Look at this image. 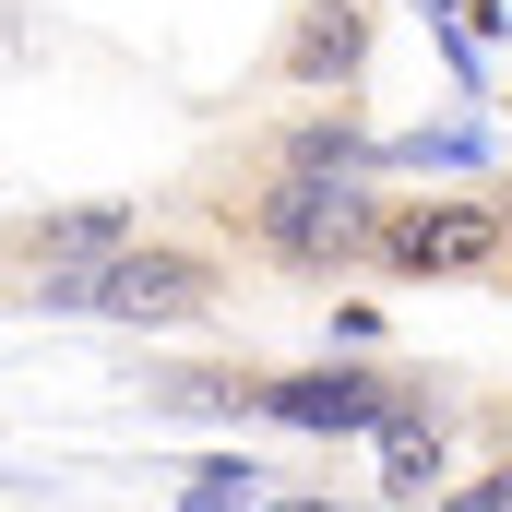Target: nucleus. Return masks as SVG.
<instances>
[{
  "instance_id": "obj_9",
  "label": "nucleus",
  "mask_w": 512,
  "mask_h": 512,
  "mask_svg": "<svg viewBox=\"0 0 512 512\" xmlns=\"http://www.w3.org/2000/svg\"><path fill=\"white\" fill-rule=\"evenodd\" d=\"M239 501H262V477H251V453H215L203 477H191V512H239Z\"/></svg>"
},
{
  "instance_id": "obj_10",
  "label": "nucleus",
  "mask_w": 512,
  "mask_h": 512,
  "mask_svg": "<svg viewBox=\"0 0 512 512\" xmlns=\"http://www.w3.org/2000/svg\"><path fill=\"white\" fill-rule=\"evenodd\" d=\"M441 512H512V453L489 465V477H465V489H441Z\"/></svg>"
},
{
  "instance_id": "obj_7",
  "label": "nucleus",
  "mask_w": 512,
  "mask_h": 512,
  "mask_svg": "<svg viewBox=\"0 0 512 512\" xmlns=\"http://www.w3.org/2000/svg\"><path fill=\"white\" fill-rule=\"evenodd\" d=\"M441 477H453V441H441V405H405L382 429V501H441Z\"/></svg>"
},
{
  "instance_id": "obj_6",
  "label": "nucleus",
  "mask_w": 512,
  "mask_h": 512,
  "mask_svg": "<svg viewBox=\"0 0 512 512\" xmlns=\"http://www.w3.org/2000/svg\"><path fill=\"white\" fill-rule=\"evenodd\" d=\"M262 155H274V167H322V179H370V167H382L393 143H382L370 120H358L346 96H334V108H310V120H286L274 143H262Z\"/></svg>"
},
{
  "instance_id": "obj_5",
  "label": "nucleus",
  "mask_w": 512,
  "mask_h": 512,
  "mask_svg": "<svg viewBox=\"0 0 512 512\" xmlns=\"http://www.w3.org/2000/svg\"><path fill=\"white\" fill-rule=\"evenodd\" d=\"M370 0H286V24H274V84L286 96H358L370 84Z\"/></svg>"
},
{
  "instance_id": "obj_3",
  "label": "nucleus",
  "mask_w": 512,
  "mask_h": 512,
  "mask_svg": "<svg viewBox=\"0 0 512 512\" xmlns=\"http://www.w3.org/2000/svg\"><path fill=\"white\" fill-rule=\"evenodd\" d=\"M405 405H441V393H417L393 358H310V370H274V382H262V429H310V441H382Z\"/></svg>"
},
{
  "instance_id": "obj_8",
  "label": "nucleus",
  "mask_w": 512,
  "mask_h": 512,
  "mask_svg": "<svg viewBox=\"0 0 512 512\" xmlns=\"http://www.w3.org/2000/svg\"><path fill=\"white\" fill-rule=\"evenodd\" d=\"M262 382H274V370L215 358V370H155V382H143V405H155V417H262Z\"/></svg>"
},
{
  "instance_id": "obj_13",
  "label": "nucleus",
  "mask_w": 512,
  "mask_h": 512,
  "mask_svg": "<svg viewBox=\"0 0 512 512\" xmlns=\"http://www.w3.org/2000/svg\"><path fill=\"white\" fill-rule=\"evenodd\" d=\"M501 298H512V274H501Z\"/></svg>"
},
{
  "instance_id": "obj_2",
  "label": "nucleus",
  "mask_w": 512,
  "mask_h": 512,
  "mask_svg": "<svg viewBox=\"0 0 512 512\" xmlns=\"http://www.w3.org/2000/svg\"><path fill=\"white\" fill-rule=\"evenodd\" d=\"M393 286H465V274H512V203L477 179V191H429V203H393L382 215V262Z\"/></svg>"
},
{
  "instance_id": "obj_1",
  "label": "nucleus",
  "mask_w": 512,
  "mask_h": 512,
  "mask_svg": "<svg viewBox=\"0 0 512 512\" xmlns=\"http://www.w3.org/2000/svg\"><path fill=\"white\" fill-rule=\"evenodd\" d=\"M239 215V239H251L274 274H298V286H346V274H370L382 262V191L370 179H322V167H274L262 155V179L227 203Z\"/></svg>"
},
{
  "instance_id": "obj_4",
  "label": "nucleus",
  "mask_w": 512,
  "mask_h": 512,
  "mask_svg": "<svg viewBox=\"0 0 512 512\" xmlns=\"http://www.w3.org/2000/svg\"><path fill=\"white\" fill-rule=\"evenodd\" d=\"M215 310H227V262L203 251V239H131V251L96 274V322L167 334V322H215Z\"/></svg>"
},
{
  "instance_id": "obj_11",
  "label": "nucleus",
  "mask_w": 512,
  "mask_h": 512,
  "mask_svg": "<svg viewBox=\"0 0 512 512\" xmlns=\"http://www.w3.org/2000/svg\"><path fill=\"white\" fill-rule=\"evenodd\" d=\"M262 512H393V501H322V489H286V501H262Z\"/></svg>"
},
{
  "instance_id": "obj_12",
  "label": "nucleus",
  "mask_w": 512,
  "mask_h": 512,
  "mask_svg": "<svg viewBox=\"0 0 512 512\" xmlns=\"http://www.w3.org/2000/svg\"><path fill=\"white\" fill-rule=\"evenodd\" d=\"M489 441H501V453H512V405H501V417H489Z\"/></svg>"
}]
</instances>
